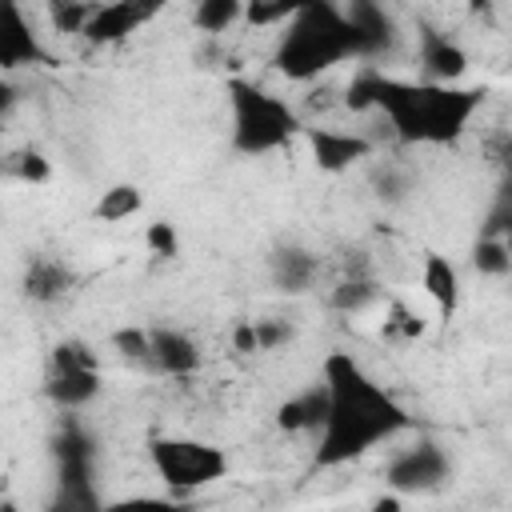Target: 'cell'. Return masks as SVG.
Here are the masks:
<instances>
[{
	"instance_id": "obj_18",
	"label": "cell",
	"mask_w": 512,
	"mask_h": 512,
	"mask_svg": "<svg viewBox=\"0 0 512 512\" xmlns=\"http://www.w3.org/2000/svg\"><path fill=\"white\" fill-rule=\"evenodd\" d=\"M236 20H244V0H196L192 4V24L200 32H224Z\"/></svg>"
},
{
	"instance_id": "obj_20",
	"label": "cell",
	"mask_w": 512,
	"mask_h": 512,
	"mask_svg": "<svg viewBox=\"0 0 512 512\" xmlns=\"http://www.w3.org/2000/svg\"><path fill=\"white\" fill-rule=\"evenodd\" d=\"M476 268L488 272V276H504V272L512 268V248L500 244V240H484V244L476 248Z\"/></svg>"
},
{
	"instance_id": "obj_23",
	"label": "cell",
	"mask_w": 512,
	"mask_h": 512,
	"mask_svg": "<svg viewBox=\"0 0 512 512\" xmlns=\"http://www.w3.org/2000/svg\"><path fill=\"white\" fill-rule=\"evenodd\" d=\"M392 332H400V336H420L424 332V320L412 312V308H404V304H392V324H388Z\"/></svg>"
},
{
	"instance_id": "obj_5",
	"label": "cell",
	"mask_w": 512,
	"mask_h": 512,
	"mask_svg": "<svg viewBox=\"0 0 512 512\" xmlns=\"http://www.w3.org/2000/svg\"><path fill=\"white\" fill-rule=\"evenodd\" d=\"M152 468L172 492H196L204 484L224 480L228 456L216 444L188 440V436H160L152 440Z\"/></svg>"
},
{
	"instance_id": "obj_22",
	"label": "cell",
	"mask_w": 512,
	"mask_h": 512,
	"mask_svg": "<svg viewBox=\"0 0 512 512\" xmlns=\"http://www.w3.org/2000/svg\"><path fill=\"white\" fill-rule=\"evenodd\" d=\"M368 300H376V288H372V284H364V280L340 284V288H336V296H332V304H336V308H360V304H368Z\"/></svg>"
},
{
	"instance_id": "obj_26",
	"label": "cell",
	"mask_w": 512,
	"mask_h": 512,
	"mask_svg": "<svg viewBox=\"0 0 512 512\" xmlns=\"http://www.w3.org/2000/svg\"><path fill=\"white\" fill-rule=\"evenodd\" d=\"M232 344H236V352H256V348H260V340H256V324H236Z\"/></svg>"
},
{
	"instance_id": "obj_6",
	"label": "cell",
	"mask_w": 512,
	"mask_h": 512,
	"mask_svg": "<svg viewBox=\"0 0 512 512\" xmlns=\"http://www.w3.org/2000/svg\"><path fill=\"white\" fill-rule=\"evenodd\" d=\"M168 0H108L92 12V20L84 24V36L92 44H116L128 40L132 32H140L144 24H152L164 12Z\"/></svg>"
},
{
	"instance_id": "obj_7",
	"label": "cell",
	"mask_w": 512,
	"mask_h": 512,
	"mask_svg": "<svg viewBox=\"0 0 512 512\" xmlns=\"http://www.w3.org/2000/svg\"><path fill=\"white\" fill-rule=\"evenodd\" d=\"M308 148L324 172H344V168L368 160L372 140H364L360 132H340V128H308Z\"/></svg>"
},
{
	"instance_id": "obj_19",
	"label": "cell",
	"mask_w": 512,
	"mask_h": 512,
	"mask_svg": "<svg viewBox=\"0 0 512 512\" xmlns=\"http://www.w3.org/2000/svg\"><path fill=\"white\" fill-rule=\"evenodd\" d=\"M8 172H12V176H20L24 184H44V180L52 176V164H48L40 152H32V148H28V152H20V156H12V160H8Z\"/></svg>"
},
{
	"instance_id": "obj_4",
	"label": "cell",
	"mask_w": 512,
	"mask_h": 512,
	"mask_svg": "<svg viewBox=\"0 0 512 512\" xmlns=\"http://www.w3.org/2000/svg\"><path fill=\"white\" fill-rule=\"evenodd\" d=\"M228 108H232V148L240 156L276 152L300 128L296 112L280 96H272V92H264V88H256L248 80H232L228 84Z\"/></svg>"
},
{
	"instance_id": "obj_27",
	"label": "cell",
	"mask_w": 512,
	"mask_h": 512,
	"mask_svg": "<svg viewBox=\"0 0 512 512\" xmlns=\"http://www.w3.org/2000/svg\"><path fill=\"white\" fill-rule=\"evenodd\" d=\"M492 8V0H472V12H488Z\"/></svg>"
},
{
	"instance_id": "obj_3",
	"label": "cell",
	"mask_w": 512,
	"mask_h": 512,
	"mask_svg": "<svg viewBox=\"0 0 512 512\" xmlns=\"http://www.w3.org/2000/svg\"><path fill=\"white\" fill-rule=\"evenodd\" d=\"M364 44H368V36H364L360 20L340 12L332 0H320V4L304 8L296 20H288V32L276 48V68L288 80H312L324 68L360 52Z\"/></svg>"
},
{
	"instance_id": "obj_12",
	"label": "cell",
	"mask_w": 512,
	"mask_h": 512,
	"mask_svg": "<svg viewBox=\"0 0 512 512\" xmlns=\"http://www.w3.org/2000/svg\"><path fill=\"white\" fill-rule=\"evenodd\" d=\"M316 272H320V264H316V256L304 252V248H284V252L272 256V280H276V288H284V292H304V288H312Z\"/></svg>"
},
{
	"instance_id": "obj_1",
	"label": "cell",
	"mask_w": 512,
	"mask_h": 512,
	"mask_svg": "<svg viewBox=\"0 0 512 512\" xmlns=\"http://www.w3.org/2000/svg\"><path fill=\"white\" fill-rule=\"evenodd\" d=\"M344 104L352 112L380 108L404 144H452L464 136L468 120L484 104V92L480 88H452L440 80H416L412 84V80L380 76L368 68L348 84Z\"/></svg>"
},
{
	"instance_id": "obj_13",
	"label": "cell",
	"mask_w": 512,
	"mask_h": 512,
	"mask_svg": "<svg viewBox=\"0 0 512 512\" xmlns=\"http://www.w3.org/2000/svg\"><path fill=\"white\" fill-rule=\"evenodd\" d=\"M68 284H72V272L60 264V260H32L28 264V272H24V292L32 296V300H40V304H52V300H60L64 292H68Z\"/></svg>"
},
{
	"instance_id": "obj_17",
	"label": "cell",
	"mask_w": 512,
	"mask_h": 512,
	"mask_svg": "<svg viewBox=\"0 0 512 512\" xmlns=\"http://www.w3.org/2000/svg\"><path fill=\"white\" fill-rule=\"evenodd\" d=\"M440 468H444V460L424 444V448H416V452H408L396 468H392V484H400V488H412V484H432V480H440Z\"/></svg>"
},
{
	"instance_id": "obj_24",
	"label": "cell",
	"mask_w": 512,
	"mask_h": 512,
	"mask_svg": "<svg viewBox=\"0 0 512 512\" xmlns=\"http://www.w3.org/2000/svg\"><path fill=\"white\" fill-rule=\"evenodd\" d=\"M116 348L132 360H148V332L132 328V332H116Z\"/></svg>"
},
{
	"instance_id": "obj_2",
	"label": "cell",
	"mask_w": 512,
	"mask_h": 512,
	"mask_svg": "<svg viewBox=\"0 0 512 512\" xmlns=\"http://www.w3.org/2000/svg\"><path fill=\"white\" fill-rule=\"evenodd\" d=\"M324 388H328V412H324V436H320V464H340L372 444L388 440L396 428H404V412L388 400L384 388H376L360 364L344 352L328 356L324 364Z\"/></svg>"
},
{
	"instance_id": "obj_14",
	"label": "cell",
	"mask_w": 512,
	"mask_h": 512,
	"mask_svg": "<svg viewBox=\"0 0 512 512\" xmlns=\"http://www.w3.org/2000/svg\"><path fill=\"white\" fill-rule=\"evenodd\" d=\"M36 56H40V48H36V40H32V32H28L24 16H20V8L8 4V24H4V32H0V60H4V68L32 64Z\"/></svg>"
},
{
	"instance_id": "obj_9",
	"label": "cell",
	"mask_w": 512,
	"mask_h": 512,
	"mask_svg": "<svg viewBox=\"0 0 512 512\" xmlns=\"http://www.w3.org/2000/svg\"><path fill=\"white\" fill-rule=\"evenodd\" d=\"M420 288L428 292V300L440 308L444 320L456 316V308H460V272H456V264H452L448 256H440V252H428V256H424Z\"/></svg>"
},
{
	"instance_id": "obj_11",
	"label": "cell",
	"mask_w": 512,
	"mask_h": 512,
	"mask_svg": "<svg viewBox=\"0 0 512 512\" xmlns=\"http://www.w3.org/2000/svg\"><path fill=\"white\" fill-rule=\"evenodd\" d=\"M420 64H424V76L428 80H440V84H452L456 76H464L468 68V56L448 40V36H436V32H424V48H420Z\"/></svg>"
},
{
	"instance_id": "obj_21",
	"label": "cell",
	"mask_w": 512,
	"mask_h": 512,
	"mask_svg": "<svg viewBox=\"0 0 512 512\" xmlns=\"http://www.w3.org/2000/svg\"><path fill=\"white\" fill-rule=\"evenodd\" d=\"M144 244H148V252H156V256H176V228L172 224H164V220H156V224H148V232H144Z\"/></svg>"
},
{
	"instance_id": "obj_15",
	"label": "cell",
	"mask_w": 512,
	"mask_h": 512,
	"mask_svg": "<svg viewBox=\"0 0 512 512\" xmlns=\"http://www.w3.org/2000/svg\"><path fill=\"white\" fill-rule=\"evenodd\" d=\"M140 208H144V192H140L136 184H112V188H104V192H100V200H96L92 216H96V220H104V224H120V220L136 216Z\"/></svg>"
},
{
	"instance_id": "obj_10",
	"label": "cell",
	"mask_w": 512,
	"mask_h": 512,
	"mask_svg": "<svg viewBox=\"0 0 512 512\" xmlns=\"http://www.w3.org/2000/svg\"><path fill=\"white\" fill-rule=\"evenodd\" d=\"M100 392V368L96 364H52L48 396L64 408H80Z\"/></svg>"
},
{
	"instance_id": "obj_25",
	"label": "cell",
	"mask_w": 512,
	"mask_h": 512,
	"mask_svg": "<svg viewBox=\"0 0 512 512\" xmlns=\"http://www.w3.org/2000/svg\"><path fill=\"white\" fill-rule=\"evenodd\" d=\"M292 332L284 328V324H268V320H256V340H260V348H272V344H280V340H288Z\"/></svg>"
},
{
	"instance_id": "obj_16",
	"label": "cell",
	"mask_w": 512,
	"mask_h": 512,
	"mask_svg": "<svg viewBox=\"0 0 512 512\" xmlns=\"http://www.w3.org/2000/svg\"><path fill=\"white\" fill-rule=\"evenodd\" d=\"M312 4H320V0H244V24H252V28L288 24Z\"/></svg>"
},
{
	"instance_id": "obj_8",
	"label": "cell",
	"mask_w": 512,
	"mask_h": 512,
	"mask_svg": "<svg viewBox=\"0 0 512 512\" xmlns=\"http://www.w3.org/2000/svg\"><path fill=\"white\" fill-rule=\"evenodd\" d=\"M148 360L168 376H188V372H196L200 352H196L192 336H184L176 328H152L148 332Z\"/></svg>"
}]
</instances>
